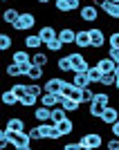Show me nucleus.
<instances>
[{"label": "nucleus", "mask_w": 119, "mask_h": 150, "mask_svg": "<svg viewBox=\"0 0 119 150\" xmlns=\"http://www.w3.org/2000/svg\"><path fill=\"white\" fill-rule=\"evenodd\" d=\"M94 99V92H92V85H88V88L81 90V103H92Z\"/></svg>", "instance_id": "nucleus-36"}, {"label": "nucleus", "mask_w": 119, "mask_h": 150, "mask_svg": "<svg viewBox=\"0 0 119 150\" xmlns=\"http://www.w3.org/2000/svg\"><path fill=\"white\" fill-rule=\"evenodd\" d=\"M56 69L61 72V74H74V65H72L70 56H58V61H56Z\"/></svg>", "instance_id": "nucleus-16"}, {"label": "nucleus", "mask_w": 119, "mask_h": 150, "mask_svg": "<svg viewBox=\"0 0 119 150\" xmlns=\"http://www.w3.org/2000/svg\"><path fill=\"white\" fill-rule=\"evenodd\" d=\"M14 47V38L9 34H0V52H9Z\"/></svg>", "instance_id": "nucleus-33"}, {"label": "nucleus", "mask_w": 119, "mask_h": 150, "mask_svg": "<svg viewBox=\"0 0 119 150\" xmlns=\"http://www.w3.org/2000/svg\"><path fill=\"white\" fill-rule=\"evenodd\" d=\"M63 119H68V110H65L63 105L52 108V123H61Z\"/></svg>", "instance_id": "nucleus-28"}, {"label": "nucleus", "mask_w": 119, "mask_h": 150, "mask_svg": "<svg viewBox=\"0 0 119 150\" xmlns=\"http://www.w3.org/2000/svg\"><path fill=\"white\" fill-rule=\"evenodd\" d=\"M115 88H117V90H119V76H117V81H115Z\"/></svg>", "instance_id": "nucleus-48"}, {"label": "nucleus", "mask_w": 119, "mask_h": 150, "mask_svg": "<svg viewBox=\"0 0 119 150\" xmlns=\"http://www.w3.org/2000/svg\"><path fill=\"white\" fill-rule=\"evenodd\" d=\"M18 16H20L18 9H16V7H9V9H5V11H2V23H7V25H14V23L18 20Z\"/></svg>", "instance_id": "nucleus-22"}, {"label": "nucleus", "mask_w": 119, "mask_h": 150, "mask_svg": "<svg viewBox=\"0 0 119 150\" xmlns=\"http://www.w3.org/2000/svg\"><path fill=\"white\" fill-rule=\"evenodd\" d=\"M81 0H54V9L58 13H72L81 9Z\"/></svg>", "instance_id": "nucleus-5"}, {"label": "nucleus", "mask_w": 119, "mask_h": 150, "mask_svg": "<svg viewBox=\"0 0 119 150\" xmlns=\"http://www.w3.org/2000/svg\"><path fill=\"white\" fill-rule=\"evenodd\" d=\"M72 83H74L76 88H88V85H92L88 79V72H74L72 74Z\"/></svg>", "instance_id": "nucleus-20"}, {"label": "nucleus", "mask_w": 119, "mask_h": 150, "mask_svg": "<svg viewBox=\"0 0 119 150\" xmlns=\"http://www.w3.org/2000/svg\"><path fill=\"white\" fill-rule=\"evenodd\" d=\"M76 47L79 50H88L92 47V38H90V29H76Z\"/></svg>", "instance_id": "nucleus-9"}, {"label": "nucleus", "mask_w": 119, "mask_h": 150, "mask_svg": "<svg viewBox=\"0 0 119 150\" xmlns=\"http://www.w3.org/2000/svg\"><path fill=\"white\" fill-rule=\"evenodd\" d=\"M56 125H58V130H61L63 137H68V134H72V132H74V121L70 119V117H68V119H63L61 123H56Z\"/></svg>", "instance_id": "nucleus-30"}, {"label": "nucleus", "mask_w": 119, "mask_h": 150, "mask_svg": "<svg viewBox=\"0 0 119 150\" xmlns=\"http://www.w3.org/2000/svg\"><path fill=\"white\" fill-rule=\"evenodd\" d=\"M63 148L65 150H83V144L81 141H70V144H65Z\"/></svg>", "instance_id": "nucleus-43"}, {"label": "nucleus", "mask_w": 119, "mask_h": 150, "mask_svg": "<svg viewBox=\"0 0 119 150\" xmlns=\"http://www.w3.org/2000/svg\"><path fill=\"white\" fill-rule=\"evenodd\" d=\"M79 18L83 20V23H90V25H94L97 20H99V7L94 5H83L81 9H79Z\"/></svg>", "instance_id": "nucleus-3"}, {"label": "nucleus", "mask_w": 119, "mask_h": 150, "mask_svg": "<svg viewBox=\"0 0 119 150\" xmlns=\"http://www.w3.org/2000/svg\"><path fill=\"white\" fill-rule=\"evenodd\" d=\"M11 61L14 63H18V65H23V67H29L31 65V54H29V50H20V52H14L11 54Z\"/></svg>", "instance_id": "nucleus-12"}, {"label": "nucleus", "mask_w": 119, "mask_h": 150, "mask_svg": "<svg viewBox=\"0 0 119 150\" xmlns=\"http://www.w3.org/2000/svg\"><path fill=\"white\" fill-rule=\"evenodd\" d=\"M97 103H101V105H110V94L108 92H94V99Z\"/></svg>", "instance_id": "nucleus-37"}, {"label": "nucleus", "mask_w": 119, "mask_h": 150, "mask_svg": "<svg viewBox=\"0 0 119 150\" xmlns=\"http://www.w3.org/2000/svg\"><path fill=\"white\" fill-rule=\"evenodd\" d=\"M81 90H83V88H76V85H74V90L70 92V96H72L74 101H79V103H81ZM81 105H83V103H81Z\"/></svg>", "instance_id": "nucleus-44"}, {"label": "nucleus", "mask_w": 119, "mask_h": 150, "mask_svg": "<svg viewBox=\"0 0 119 150\" xmlns=\"http://www.w3.org/2000/svg\"><path fill=\"white\" fill-rule=\"evenodd\" d=\"M34 119H36L38 123H43V121H52V108L38 105L36 110H34Z\"/></svg>", "instance_id": "nucleus-17"}, {"label": "nucleus", "mask_w": 119, "mask_h": 150, "mask_svg": "<svg viewBox=\"0 0 119 150\" xmlns=\"http://www.w3.org/2000/svg\"><path fill=\"white\" fill-rule=\"evenodd\" d=\"M18 101H20L18 94L14 92L11 88L2 92V105H5V108H18Z\"/></svg>", "instance_id": "nucleus-14"}, {"label": "nucleus", "mask_w": 119, "mask_h": 150, "mask_svg": "<svg viewBox=\"0 0 119 150\" xmlns=\"http://www.w3.org/2000/svg\"><path fill=\"white\" fill-rule=\"evenodd\" d=\"M41 47H45V43H43V38L38 36V31H36V34H27V36H25V50L36 52V50H41Z\"/></svg>", "instance_id": "nucleus-10"}, {"label": "nucleus", "mask_w": 119, "mask_h": 150, "mask_svg": "<svg viewBox=\"0 0 119 150\" xmlns=\"http://www.w3.org/2000/svg\"><path fill=\"white\" fill-rule=\"evenodd\" d=\"M113 2H119V0H113Z\"/></svg>", "instance_id": "nucleus-50"}, {"label": "nucleus", "mask_w": 119, "mask_h": 150, "mask_svg": "<svg viewBox=\"0 0 119 150\" xmlns=\"http://www.w3.org/2000/svg\"><path fill=\"white\" fill-rule=\"evenodd\" d=\"M38 5H50V0H36Z\"/></svg>", "instance_id": "nucleus-47"}, {"label": "nucleus", "mask_w": 119, "mask_h": 150, "mask_svg": "<svg viewBox=\"0 0 119 150\" xmlns=\"http://www.w3.org/2000/svg\"><path fill=\"white\" fill-rule=\"evenodd\" d=\"M115 81H117V74H115V72H103L99 85H103V88H115Z\"/></svg>", "instance_id": "nucleus-31"}, {"label": "nucleus", "mask_w": 119, "mask_h": 150, "mask_svg": "<svg viewBox=\"0 0 119 150\" xmlns=\"http://www.w3.org/2000/svg\"><path fill=\"white\" fill-rule=\"evenodd\" d=\"M2 2H9V0H2Z\"/></svg>", "instance_id": "nucleus-49"}, {"label": "nucleus", "mask_w": 119, "mask_h": 150, "mask_svg": "<svg viewBox=\"0 0 119 150\" xmlns=\"http://www.w3.org/2000/svg\"><path fill=\"white\" fill-rule=\"evenodd\" d=\"M108 56L113 58L115 63H119V50H110V52H108Z\"/></svg>", "instance_id": "nucleus-46"}, {"label": "nucleus", "mask_w": 119, "mask_h": 150, "mask_svg": "<svg viewBox=\"0 0 119 150\" xmlns=\"http://www.w3.org/2000/svg\"><path fill=\"white\" fill-rule=\"evenodd\" d=\"M115 65H117V63H115L110 56H101V58H97V67H99L101 72H115Z\"/></svg>", "instance_id": "nucleus-21"}, {"label": "nucleus", "mask_w": 119, "mask_h": 150, "mask_svg": "<svg viewBox=\"0 0 119 150\" xmlns=\"http://www.w3.org/2000/svg\"><path fill=\"white\" fill-rule=\"evenodd\" d=\"M31 63H36V65H41V67H47V65H50V56H47V52L36 50L34 54H31Z\"/></svg>", "instance_id": "nucleus-23"}, {"label": "nucleus", "mask_w": 119, "mask_h": 150, "mask_svg": "<svg viewBox=\"0 0 119 150\" xmlns=\"http://www.w3.org/2000/svg\"><path fill=\"white\" fill-rule=\"evenodd\" d=\"M38 128H41V137H43V141H50L52 132H54V123H52V121H43V123H38Z\"/></svg>", "instance_id": "nucleus-29"}, {"label": "nucleus", "mask_w": 119, "mask_h": 150, "mask_svg": "<svg viewBox=\"0 0 119 150\" xmlns=\"http://www.w3.org/2000/svg\"><path fill=\"white\" fill-rule=\"evenodd\" d=\"M119 119V108H113V105H106V110H103V114H101V123L103 125H108V128H110V125L115 123V121Z\"/></svg>", "instance_id": "nucleus-8"}, {"label": "nucleus", "mask_w": 119, "mask_h": 150, "mask_svg": "<svg viewBox=\"0 0 119 150\" xmlns=\"http://www.w3.org/2000/svg\"><path fill=\"white\" fill-rule=\"evenodd\" d=\"M27 92H31V94H36L38 99H41V94L45 92V88H41L36 81H31V83H27Z\"/></svg>", "instance_id": "nucleus-38"}, {"label": "nucleus", "mask_w": 119, "mask_h": 150, "mask_svg": "<svg viewBox=\"0 0 119 150\" xmlns=\"http://www.w3.org/2000/svg\"><path fill=\"white\" fill-rule=\"evenodd\" d=\"M108 47L110 50H119V29H115L113 34H108Z\"/></svg>", "instance_id": "nucleus-35"}, {"label": "nucleus", "mask_w": 119, "mask_h": 150, "mask_svg": "<svg viewBox=\"0 0 119 150\" xmlns=\"http://www.w3.org/2000/svg\"><path fill=\"white\" fill-rule=\"evenodd\" d=\"M5 74L7 76H11V79H18V76H25L27 74V67H23V65H18V63H9L5 67Z\"/></svg>", "instance_id": "nucleus-13"}, {"label": "nucleus", "mask_w": 119, "mask_h": 150, "mask_svg": "<svg viewBox=\"0 0 119 150\" xmlns=\"http://www.w3.org/2000/svg\"><path fill=\"white\" fill-rule=\"evenodd\" d=\"M7 130V128H5ZM7 137H9V144L14 146V148H18V150H31V137H29V132H11V130H7Z\"/></svg>", "instance_id": "nucleus-1"}, {"label": "nucleus", "mask_w": 119, "mask_h": 150, "mask_svg": "<svg viewBox=\"0 0 119 150\" xmlns=\"http://www.w3.org/2000/svg\"><path fill=\"white\" fill-rule=\"evenodd\" d=\"M90 38H92V50H101V47L108 43V36L101 27H92V29H90Z\"/></svg>", "instance_id": "nucleus-6"}, {"label": "nucleus", "mask_w": 119, "mask_h": 150, "mask_svg": "<svg viewBox=\"0 0 119 150\" xmlns=\"http://www.w3.org/2000/svg\"><path fill=\"white\" fill-rule=\"evenodd\" d=\"M27 132H29L31 141H43V137H41V128H38V125H36V128H29Z\"/></svg>", "instance_id": "nucleus-41"}, {"label": "nucleus", "mask_w": 119, "mask_h": 150, "mask_svg": "<svg viewBox=\"0 0 119 150\" xmlns=\"http://www.w3.org/2000/svg\"><path fill=\"white\" fill-rule=\"evenodd\" d=\"M101 76H103V72L97 67V63H94V65H90V69H88V79H90V83H92V85L101 81Z\"/></svg>", "instance_id": "nucleus-32"}, {"label": "nucleus", "mask_w": 119, "mask_h": 150, "mask_svg": "<svg viewBox=\"0 0 119 150\" xmlns=\"http://www.w3.org/2000/svg\"><path fill=\"white\" fill-rule=\"evenodd\" d=\"M11 27H14V31H29V29L36 27V16L31 11H20L18 20H16Z\"/></svg>", "instance_id": "nucleus-2"}, {"label": "nucleus", "mask_w": 119, "mask_h": 150, "mask_svg": "<svg viewBox=\"0 0 119 150\" xmlns=\"http://www.w3.org/2000/svg\"><path fill=\"white\" fill-rule=\"evenodd\" d=\"M5 128H7V130H11V132H23L27 128V123H25L23 117H9V119L5 121Z\"/></svg>", "instance_id": "nucleus-11"}, {"label": "nucleus", "mask_w": 119, "mask_h": 150, "mask_svg": "<svg viewBox=\"0 0 119 150\" xmlns=\"http://www.w3.org/2000/svg\"><path fill=\"white\" fill-rule=\"evenodd\" d=\"M68 56H70V61H72V65H74V69L79 67V65H81L83 61H86V56H83V52H70Z\"/></svg>", "instance_id": "nucleus-34"}, {"label": "nucleus", "mask_w": 119, "mask_h": 150, "mask_svg": "<svg viewBox=\"0 0 119 150\" xmlns=\"http://www.w3.org/2000/svg\"><path fill=\"white\" fill-rule=\"evenodd\" d=\"M110 134H113V137H119V119L110 125Z\"/></svg>", "instance_id": "nucleus-45"}, {"label": "nucleus", "mask_w": 119, "mask_h": 150, "mask_svg": "<svg viewBox=\"0 0 119 150\" xmlns=\"http://www.w3.org/2000/svg\"><path fill=\"white\" fill-rule=\"evenodd\" d=\"M103 110H106V105H101V103H97V101L88 103V114L92 117V119H101V114H103Z\"/></svg>", "instance_id": "nucleus-27"}, {"label": "nucleus", "mask_w": 119, "mask_h": 150, "mask_svg": "<svg viewBox=\"0 0 119 150\" xmlns=\"http://www.w3.org/2000/svg\"><path fill=\"white\" fill-rule=\"evenodd\" d=\"M74 90V83L68 81V79H63V85H61V94H65V96H70V92Z\"/></svg>", "instance_id": "nucleus-40"}, {"label": "nucleus", "mask_w": 119, "mask_h": 150, "mask_svg": "<svg viewBox=\"0 0 119 150\" xmlns=\"http://www.w3.org/2000/svg\"><path fill=\"white\" fill-rule=\"evenodd\" d=\"M81 144H83V150H97L103 146V137L99 132H86L81 137Z\"/></svg>", "instance_id": "nucleus-4"}, {"label": "nucleus", "mask_w": 119, "mask_h": 150, "mask_svg": "<svg viewBox=\"0 0 119 150\" xmlns=\"http://www.w3.org/2000/svg\"><path fill=\"white\" fill-rule=\"evenodd\" d=\"M99 9L106 13L110 20H119V2H113V0H101Z\"/></svg>", "instance_id": "nucleus-7"}, {"label": "nucleus", "mask_w": 119, "mask_h": 150, "mask_svg": "<svg viewBox=\"0 0 119 150\" xmlns=\"http://www.w3.org/2000/svg\"><path fill=\"white\" fill-rule=\"evenodd\" d=\"M58 38H61L65 45H74L76 43V29H72V27H63V29H58Z\"/></svg>", "instance_id": "nucleus-15"}, {"label": "nucleus", "mask_w": 119, "mask_h": 150, "mask_svg": "<svg viewBox=\"0 0 119 150\" xmlns=\"http://www.w3.org/2000/svg\"><path fill=\"white\" fill-rule=\"evenodd\" d=\"M61 85H63L61 76H52V79H47V81L43 83L45 92H61Z\"/></svg>", "instance_id": "nucleus-19"}, {"label": "nucleus", "mask_w": 119, "mask_h": 150, "mask_svg": "<svg viewBox=\"0 0 119 150\" xmlns=\"http://www.w3.org/2000/svg\"><path fill=\"white\" fill-rule=\"evenodd\" d=\"M11 90H14L16 94H18V99H20L23 94H27V83H14V85H11ZM18 103H20V101H18Z\"/></svg>", "instance_id": "nucleus-39"}, {"label": "nucleus", "mask_w": 119, "mask_h": 150, "mask_svg": "<svg viewBox=\"0 0 119 150\" xmlns=\"http://www.w3.org/2000/svg\"><path fill=\"white\" fill-rule=\"evenodd\" d=\"M43 74H45V67H41V65H36V63H31L29 67H27V79L29 81H41L43 79Z\"/></svg>", "instance_id": "nucleus-18"}, {"label": "nucleus", "mask_w": 119, "mask_h": 150, "mask_svg": "<svg viewBox=\"0 0 119 150\" xmlns=\"http://www.w3.org/2000/svg\"><path fill=\"white\" fill-rule=\"evenodd\" d=\"M108 150H119V137H110V141H106Z\"/></svg>", "instance_id": "nucleus-42"}, {"label": "nucleus", "mask_w": 119, "mask_h": 150, "mask_svg": "<svg viewBox=\"0 0 119 150\" xmlns=\"http://www.w3.org/2000/svg\"><path fill=\"white\" fill-rule=\"evenodd\" d=\"M38 36L43 38V43H47V40H52L54 36H58V31L54 29L52 25H43L41 29H38Z\"/></svg>", "instance_id": "nucleus-24"}, {"label": "nucleus", "mask_w": 119, "mask_h": 150, "mask_svg": "<svg viewBox=\"0 0 119 150\" xmlns=\"http://www.w3.org/2000/svg\"><path fill=\"white\" fill-rule=\"evenodd\" d=\"M38 96L36 94H31V92H27V94H23V96H20V103H18V108H34L38 103Z\"/></svg>", "instance_id": "nucleus-26"}, {"label": "nucleus", "mask_w": 119, "mask_h": 150, "mask_svg": "<svg viewBox=\"0 0 119 150\" xmlns=\"http://www.w3.org/2000/svg\"><path fill=\"white\" fill-rule=\"evenodd\" d=\"M63 47H65V43H63L58 36H54L52 40H47V43H45V50H47V52H54V54L63 52Z\"/></svg>", "instance_id": "nucleus-25"}]
</instances>
